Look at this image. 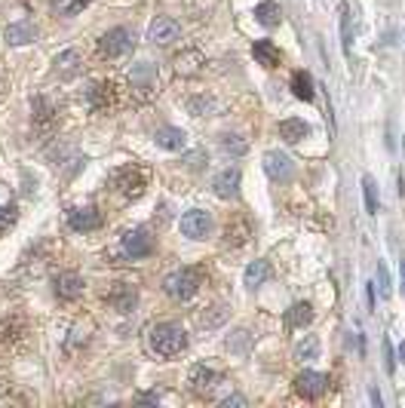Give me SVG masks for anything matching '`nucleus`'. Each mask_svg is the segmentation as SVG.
<instances>
[{
  "label": "nucleus",
  "mask_w": 405,
  "mask_h": 408,
  "mask_svg": "<svg viewBox=\"0 0 405 408\" xmlns=\"http://www.w3.org/2000/svg\"><path fill=\"white\" fill-rule=\"evenodd\" d=\"M307 135H310V126H307V123H304L301 117H289V120L279 123V138H283V142L298 144V142H304Z\"/></svg>",
  "instance_id": "obj_18"
},
{
  "label": "nucleus",
  "mask_w": 405,
  "mask_h": 408,
  "mask_svg": "<svg viewBox=\"0 0 405 408\" xmlns=\"http://www.w3.org/2000/svg\"><path fill=\"white\" fill-rule=\"evenodd\" d=\"M264 172H267L274 181H289L292 172H295V163H292L289 153L267 151V153H264Z\"/></svg>",
  "instance_id": "obj_9"
},
{
  "label": "nucleus",
  "mask_w": 405,
  "mask_h": 408,
  "mask_svg": "<svg viewBox=\"0 0 405 408\" xmlns=\"http://www.w3.org/2000/svg\"><path fill=\"white\" fill-rule=\"evenodd\" d=\"M237 338H233V341L228 344V350H233V353H243L246 350V344H252V335L246 332V328H240V332H233Z\"/></svg>",
  "instance_id": "obj_34"
},
{
  "label": "nucleus",
  "mask_w": 405,
  "mask_h": 408,
  "mask_svg": "<svg viewBox=\"0 0 405 408\" xmlns=\"http://www.w3.org/2000/svg\"><path fill=\"white\" fill-rule=\"evenodd\" d=\"M246 286L249 289H258V286H264V282L270 280V264L267 261H252V264L246 267Z\"/></svg>",
  "instance_id": "obj_22"
},
{
  "label": "nucleus",
  "mask_w": 405,
  "mask_h": 408,
  "mask_svg": "<svg viewBox=\"0 0 405 408\" xmlns=\"http://www.w3.org/2000/svg\"><path fill=\"white\" fill-rule=\"evenodd\" d=\"M212 190H215V197H221V199L237 197V190H240V169H224V172H218L212 179Z\"/></svg>",
  "instance_id": "obj_14"
},
{
  "label": "nucleus",
  "mask_w": 405,
  "mask_h": 408,
  "mask_svg": "<svg viewBox=\"0 0 405 408\" xmlns=\"http://www.w3.org/2000/svg\"><path fill=\"white\" fill-rule=\"evenodd\" d=\"M188 166H191V169H200V166H206V153H202V151L191 153V157H188Z\"/></svg>",
  "instance_id": "obj_39"
},
{
  "label": "nucleus",
  "mask_w": 405,
  "mask_h": 408,
  "mask_svg": "<svg viewBox=\"0 0 405 408\" xmlns=\"http://www.w3.org/2000/svg\"><path fill=\"white\" fill-rule=\"evenodd\" d=\"M286 319H289L292 328H301V326H310L314 322V307H310L307 301H298L289 307V313H286Z\"/></svg>",
  "instance_id": "obj_24"
},
{
  "label": "nucleus",
  "mask_w": 405,
  "mask_h": 408,
  "mask_svg": "<svg viewBox=\"0 0 405 408\" xmlns=\"http://www.w3.org/2000/svg\"><path fill=\"white\" fill-rule=\"evenodd\" d=\"M341 37H344V52H350V6H341Z\"/></svg>",
  "instance_id": "obj_35"
},
{
  "label": "nucleus",
  "mask_w": 405,
  "mask_h": 408,
  "mask_svg": "<svg viewBox=\"0 0 405 408\" xmlns=\"http://www.w3.org/2000/svg\"><path fill=\"white\" fill-rule=\"evenodd\" d=\"M224 236H233V240H230V243H233V245H240V243H243V240H246V236H249V227L243 225V221H240V225H237V227H233V230H228V234H224Z\"/></svg>",
  "instance_id": "obj_37"
},
{
  "label": "nucleus",
  "mask_w": 405,
  "mask_h": 408,
  "mask_svg": "<svg viewBox=\"0 0 405 408\" xmlns=\"http://www.w3.org/2000/svg\"><path fill=\"white\" fill-rule=\"evenodd\" d=\"M325 390H329V378L319 372H301L298 378H295V393L304 399H319Z\"/></svg>",
  "instance_id": "obj_11"
},
{
  "label": "nucleus",
  "mask_w": 405,
  "mask_h": 408,
  "mask_svg": "<svg viewBox=\"0 0 405 408\" xmlns=\"http://www.w3.org/2000/svg\"><path fill=\"white\" fill-rule=\"evenodd\" d=\"M83 6H89V0H56V10L61 15H74V13H80Z\"/></svg>",
  "instance_id": "obj_32"
},
{
  "label": "nucleus",
  "mask_w": 405,
  "mask_h": 408,
  "mask_svg": "<svg viewBox=\"0 0 405 408\" xmlns=\"http://www.w3.org/2000/svg\"><path fill=\"white\" fill-rule=\"evenodd\" d=\"M399 276H402V280H399V286H402V295H405V261L399 264Z\"/></svg>",
  "instance_id": "obj_43"
},
{
  "label": "nucleus",
  "mask_w": 405,
  "mask_h": 408,
  "mask_svg": "<svg viewBox=\"0 0 405 408\" xmlns=\"http://www.w3.org/2000/svg\"><path fill=\"white\" fill-rule=\"evenodd\" d=\"M255 19H258L264 28H277L279 19H283V10H279V3H274V0H264V3L255 6Z\"/></svg>",
  "instance_id": "obj_21"
},
{
  "label": "nucleus",
  "mask_w": 405,
  "mask_h": 408,
  "mask_svg": "<svg viewBox=\"0 0 405 408\" xmlns=\"http://www.w3.org/2000/svg\"><path fill=\"white\" fill-rule=\"evenodd\" d=\"M111 188L117 190V194L135 199V197L145 190V175H142V169H135V166H120V169H114Z\"/></svg>",
  "instance_id": "obj_5"
},
{
  "label": "nucleus",
  "mask_w": 405,
  "mask_h": 408,
  "mask_svg": "<svg viewBox=\"0 0 405 408\" xmlns=\"http://www.w3.org/2000/svg\"><path fill=\"white\" fill-rule=\"evenodd\" d=\"M399 359H402V363H405V341L399 344Z\"/></svg>",
  "instance_id": "obj_44"
},
{
  "label": "nucleus",
  "mask_w": 405,
  "mask_h": 408,
  "mask_svg": "<svg viewBox=\"0 0 405 408\" xmlns=\"http://www.w3.org/2000/svg\"><path fill=\"white\" fill-rule=\"evenodd\" d=\"M129 89L138 102H147V98L157 92V68L147 65V61H138V65L129 68Z\"/></svg>",
  "instance_id": "obj_3"
},
{
  "label": "nucleus",
  "mask_w": 405,
  "mask_h": 408,
  "mask_svg": "<svg viewBox=\"0 0 405 408\" xmlns=\"http://www.w3.org/2000/svg\"><path fill=\"white\" fill-rule=\"evenodd\" d=\"M202 65H206V56H202L200 50H188V52H182V56H175V74H182V77L200 74Z\"/></svg>",
  "instance_id": "obj_17"
},
{
  "label": "nucleus",
  "mask_w": 405,
  "mask_h": 408,
  "mask_svg": "<svg viewBox=\"0 0 405 408\" xmlns=\"http://www.w3.org/2000/svg\"><path fill=\"white\" fill-rule=\"evenodd\" d=\"M147 37H151V43H157V46H169V43H175L178 37H182V28H178L175 19H169V15H160V19L151 22V28H147Z\"/></svg>",
  "instance_id": "obj_10"
},
{
  "label": "nucleus",
  "mask_w": 405,
  "mask_h": 408,
  "mask_svg": "<svg viewBox=\"0 0 405 408\" xmlns=\"http://www.w3.org/2000/svg\"><path fill=\"white\" fill-rule=\"evenodd\" d=\"M369 396H371V402H375V405H381V393H378V390H375V387H371V390H369Z\"/></svg>",
  "instance_id": "obj_42"
},
{
  "label": "nucleus",
  "mask_w": 405,
  "mask_h": 408,
  "mask_svg": "<svg viewBox=\"0 0 405 408\" xmlns=\"http://www.w3.org/2000/svg\"><path fill=\"white\" fill-rule=\"evenodd\" d=\"M56 295L61 301H74L83 295V276L77 273H59L56 276Z\"/></svg>",
  "instance_id": "obj_16"
},
{
  "label": "nucleus",
  "mask_w": 405,
  "mask_h": 408,
  "mask_svg": "<svg viewBox=\"0 0 405 408\" xmlns=\"http://www.w3.org/2000/svg\"><path fill=\"white\" fill-rule=\"evenodd\" d=\"M56 68L65 77H71V74H77L80 71V52L77 50H65V52H59L56 56Z\"/></svg>",
  "instance_id": "obj_27"
},
{
  "label": "nucleus",
  "mask_w": 405,
  "mask_h": 408,
  "mask_svg": "<svg viewBox=\"0 0 405 408\" xmlns=\"http://www.w3.org/2000/svg\"><path fill=\"white\" fill-rule=\"evenodd\" d=\"M182 234L191 240H206L212 234V215L206 209H188L182 215Z\"/></svg>",
  "instance_id": "obj_6"
},
{
  "label": "nucleus",
  "mask_w": 405,
  "mask_h": 408,
  "mask_svg": "<svg viewBox=\"0 0 405 408\" xmlns=\"http://www.w3.org/2000/svg\"><path fill=\"white\" fill-rule=\"evenodd\" d=\"M292 92L301 98V102H314V80H310L307 71H298L292 77Z\"/></svg>",
  "instance_id": "obj_26"
},
{
  "label": "nucleus",
  "mask_w": 405,
  "mask_h": 408,
  "mask_svg": "<svg viewBox=\"0 0 405 408\" xmlns=\"http://www.w3.org/2000/svg\"><path fill=\"white\" fill-rule=\"evenodd\" d=\"M378 295L381 298H390L393 295V280H390V273H387L384 261H378Z\"/></svg>",
  "instance_id": "obj_31"
},
{
  "label": "nucleus",
  "mask_w": 405,
  "mask_h": 408,
  "mask_svg": "<svg viewBox=\"0 0 405 408\" xmlns=\"http://www.w3.org/2000/svg\"><path fill=\"white\" fill-rule=\"evenodd\" d=\"M135 402H142V405H157L160 402V393H142L135 399Z\"/></svg>",
  "instance_id": "obj_40"
},
{
  "label": "nucleus",
  "mask_w": 405,
  "mask_h": 408,
  "mask_svg": "<svg viewBox=\"0 0 405 408\" xmlns=\"http://www.w3.org/2000/svg\"><path fill=\"white\" fill-rule=\"evenodd\" d=\"M212 313H206V317H200L202 326H218L221 319H228V307H209Z\"/></svg>",
  "instance_id": "obj_33"
},
{
  "label": "nucleus",
  "mask_w": 405,
  "mask_h": 408,
  "mask_svg": "<svg viewBox=\"0 0 405 408\" xmlns=\"http://www.w3.org/2000/svg\"><path fill=\"white\" fill-rule=\"evenodd\" d=\"M157 144L160 148H166V151H182L184 148V133L182 129H175V126H163V129H157Z\"/></svg>",
  "instance_id": "obj_23"
},
{
  "label": "nucleus",
  "mask_w": 405,
  "mask_h": 408,
  "mask_svg": "<svg viewBox=\"0 0 405 408\" xmlns=\"http://www.w3.org/2000/svg\"><path fill=\"white\" fill-rule=\"evenodd\" d=\"M15 225V206H0V234Z\"/></svg>",
  "instance_id": "obj_36"
},
{
  "label": "nucleus",
  "mask_w": 405,
  "mask_h": 408,
  "mask_svg": "<svg viewBox=\"0 0 405 408\" xmlns=\"http://www.w3.org/2000/svg\"><path fill=\"white\" fill-rule=\"evenodd\" d=\"M108 304H111L117 313H132L138 304L135 286H129V282H114L111 292H108Z\"/></svg>",
  "instance_id": "obj_12"
},
{
  "label": "nucleus",
  "mask_w": 405,
  "mask_h": 408,
  "mask_svg": "<svg viewBox=\"0 0 405 408\" xmlns=\"http://www.w3.org/2000/svg\"><path fill=\"white\" fill-rule=\"evenodd\" d=\"M316 353H319V338L316 335H304L298 341V347H295V359L310 363V359H316Z\"/></svg>",
  "instance_id": "obj_28"
},
{
  "label": "nucleus",
  "mask_w": 405,
  "mask_h": 408,
  "mask_svg": "<svg viewBox=\"0 0 405 408\" xmlns=\"http://www.w3.org/2000/svg\"><path fill=\"white\" fill-rule=\"evenodd\" d=\"M83 102H87V107H89V111H96V114H105L108 111V107H111L114 105V86H111V83H89V86H87V92H83Z\"/></svg>",
  "instance_id": "obj_8"
},
{
  "label": "nucleus",
  "mask_w": 405,
  "mask_h": 408,
  "mask_svg": "<svg viewBox=\"0 0 405 408\" xmlns=\"http://www.w3.org/2000/svg\"><path fill=\"white\" fill-rule=\"evenodd\" d=\"M246 148L249 144H246L243 135H221V151L224 153H237L240 157V153H246Z\"/></svg>",
  "instance_id": "obj_30"
},
{
  "label": "nucleus",
  "mask_w": 405,
  "mask_h": 408,
  "mask_svg": "<svg viewBox=\"0 0 405 408\" xmlns=\"http://www.w3.org/2000/svg\"><path fill=\"white\" fill-rule=\"evenodd\" d=\"M252 56L264 68H277L279 65V52H277V46L270 43V40H255L252 43Z\"/></svg>",
  "instance_id": "obj_20"
},
{
  "label": "nucleus",
  "mask_w": 405,
  "mask_h": 408,
  "mask_svg": "<svg viewBox=\"0 0 405 408\" xmlns=\"http://www.w3.org/2000/svg\"><path fill=\"white\" fill-rule=\"evenodd\" d=\"M221 405H224V408H246L249 402H246V396H224Z\"/></svg>",
  "instance_id": "obj_38"
},
{
  "label": "nucleus",
  "mask_w": 405,
  "mask_h": 408,
  "mask_svg": "<svg viewBox=\"0 0 405 408\" xmlns=\"http://www.w3.org/2000/svg\"><path fill=\"white\" fill-rule=\"evenodd\" d=\"M147 344H151V350L157 356H178L188 347V335H184V328L172 326V322H160V326H154L147 332Z\"/></svg>",
  "instance_id": "obj_1"
},
{
  "label": "nucleus",
  "mask_w": 405,
  "mask_h": 408,
  "mask_svg": "<svg viewBox=\"0 0 405 408\" xmlns=\"http://www.w3.org/2000/svg\"><path fill=\"white\" fill-rule=\"evenodd\" d=\"M362 194H365V212L378 215L381 199H378V184H375V179H371V175H365V179H362Z\"/></svg>",
  "instance_id": "obj_29"
},
{
  "label": "nucleus",
  "mask_w": 405,
  "mask_h": 408,
  "mask_svg": "<svg viewBox=\"0 0 405 408\" xmlns=\"http://www.w3.org/2000/svg\"><path fill=\"white\" fill-rule=\"evenodd\" d=\"M200 286H202V276H200V271H193V267H178V271L166 273V280H163L166 295L175 298V301H191L200 292Z\"/></svg>",
  "instance_id": "obj_2"
},
{
  "label": "nucleus",
  "mask_w": 405,
  "mask_h": 408,
  "mask_svg": "<svg viewBox=\"0 0 405 408\" xmlns=\"http://www.w3.org/2000/svg\"><path fill=\"white\" fill-rule=\"evenodd\" d=\"M120 245H123V252H126L129 258H145V255H151L154 252V236L147 234L145 227H132V230H126V234L120 236Z\"/></svg>",
  "instance_id": "obj_7"
},
{
  "label": "nucleus",
  "mask_w": 405,
  "mask_h": 408,
  "mask_svg": "<svg viewBox=\"0 0 405 408\" xmlns=\"http://www.w3.org/2000/svg\"><path fill=\"white\" fill-rule=\"evenodd\" d=\"M68 225H71V230H77V234H87V230L101 227V212L92 209V206H87V209H71L68 212Z\"/></svg>",
  "instance_id": "obj_13"
},
{
  "label": "nucleus",
  "mask_w": 405,
  "mask_h": 408,
  "mask_svg": "<svg viewBox=\"0 0 405 408\" xmlns=\"http://www.w3.org/2000/svg\"><path fill=\"white\" fill-rule=\"evenodd\" d=\"M188 384H191L193 393H200V396L202 393H212V387L218 384V375L209 365H193L191 375H188Z\"/></svg>",
  "instance_id": "obj_15"
},
{
  "label": "nucleus",
  "mask_w": 405,
  "mask_h": 408,
  "mask_svg": "<svg viewBox=\"0 0 405 408\" xmlns=\"http://www.w3.org/2000/svg\"><path fill=\"white\" fill-rule=\"evenodd\" d=\"M384 356H387V372L393 375V347H390V341L384 338Z\"/></svg>",
  "instance_id": "obj_41"
},
{
  "label": "nucleus",
  "mask_w": 405,
  "mask_h": 408,
  "mask_svg": "<svg viewBox=\"0 0 405 408\" xmlns=\"http://www.w3.org/2000/svg\"><path fill=\"white\" fill-rule=\"evenodd\" d=\"M37 37V28L31 22H15V25L6 28V43L10 46H25Z\"/></svg>",
  "instance_id": "obj_19"
},
{
  "label": "nucleus",
  "mask_w": 405,
  "mask_h": 408,
  "mask_svg": "<svg viewBox=\"0 0 405 408\" xmlns=\"http://www.w3.org/2000/svg\"><path fill=\"white\" fill-rule=\"evenodd\" d=\"M135 50V40H132V34L126 28H111L105 37L98 40V56H105V59H126L129 52Z\"/></svg>",
  "instance_id": "obj_4"
},
{
  "label": "nucleus",
  "mask_w": 405,
  "mask_h": 408,
  "mask_svg": "<svg viewBox=\"0 0 405 408\" xmlns=\"http://www.w3.org/2000/svg\"><path fill=\"white\" fill-rule=\"evenodd\" d=\"M31 107H34V123H37V129H43L46 123L56 120V105L46 102L43 96H37L34 102H31Z\"/></svg>",
  "instance_id": "obj_25"
}]
</instances>
